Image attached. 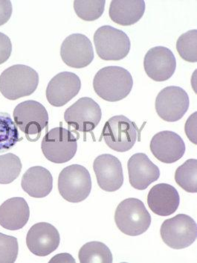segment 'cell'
<instances>
[{
    "instance_id": "1",
    "label": "cell",
    "mask_w": 197,
    "mask_h": 263,
    "mask_svg": "<svg viewBox=\"0 0 197 263\" xmlns=\"http://www.w3.org/2000/svg\"><path fill=\"white\" fill-rule=\"evenodd\" d=\"M133 87L131 73L123 67L110 66L95 74L93 88L99 97L110 102H119L128 97Z\"/></svg>"
},
{
    "instance_id": "2",
    "label": "cell",
    "mask_w": 197,
    "mask_h": 263,
    "mask_svg": "<svg viewBox=\"0 0 197 263\" xmlns=\"http://www.w3.org/2000/svg\"><path fill=\"white\" fill-rule=\"evenodd\" d=\"M38 84L39 75L37 71L23 64L11 66L0 76V92L9 100L29 97L35 92Z\"/></svg>"
},
{
    "instance_id": "3",
    "label": "cell",
    "mask_w": 197,
    "mask_h": 263,
    "mask_svg": "<svg viewBox=\"0 0 197 263\" xmlns=\"http://www.w3.org/2000/svg\"><path fill=\"white\" fill-rule=\"evenodd\" d=\"M115 221L117 228L124 234L137 236L149 229L151 224V216L141 200L130 198L117 205Z\"/></svg>"
},
{
    "instance_id": "4",
    "label": "cell",
    "mask_w": 197,
    "mask_h": 263,
    "mask_svg": "<svg viewBox=\"0 0 197 263\" xmlns=\"http://www.w3.org/2000/svg\"><path fill=\"white\" fill-rule=\"evenodd\" d=\"M13 117L16 126L31 142L37 141L49 124V114L46 107L37 101L21 102L15 107Z\"/></svg>"
},
{
    "instance_id": "5",
    "label": "cell",
    "mask_w": 197,
    "mask_h": 263,
    "mask_svg": "<svg viewBox=\"0 0 197 263\" xmlns=\"http://www.w3.org/2000/svg\"><path fill=\"white\" fill-rule=\"evenodd\" d=\"M58 190L61 196L71 203H80L87 199L92 190L90 173L81 165L66 167L60 173Z\"/></svg>"
},
{
    "instance_id": "6",
    "label": "cell",
    "mask_w": 197,
    "mask_h": 263,
    "mask_svg": "<svg viewBox=\"0 0 197 263\" xmlns=\"http://www.w3.org/2000/svg\"><path fill=\"white\" fill-rule=\"evenodd\" d=\"M77 139L71 130L57 127L46 134L41 143L45 158L63 164L72 160L77 151Z\"/></svg>"
},
{
    "instance_id": "7",
    "label": "cell",
    "mask_w": 197,
    "mask_h": 263,
    "mask_svg": "<svg viewBox=\"0 0 197 263\" xmlns=\"http://www.w3.org/2000/svg\"><path fill=\"white\" fill-rule=\"evenodd\" d=\"M96 52L104 61H120L127 57L131 42L124 31L110 26L98 28L94 34Z\"/></svg>"
},
{
    "instance_id": "8",
    "label": "cell",
    "mask_w": 197,
    "mask_h": 263,
    "mask_svg": "<svg viewBox=\"0 0 197 263\" xmlns=\"http://www.w3.org/2000/svg\"><path fill=\"white\" fill-rule=\"evenodd\" d=\"M139 135V128L135 122L124 115L111 117L104 125L102 134L107 146L117 152L131 149Z\"/></svg>"
},
{
    "instance_id": "9",
    "label": "cell",
    "mask_w": 197,
    "mask_h": 263,
    "mask_svg": "<svg viewBox=\"0 0 197 263\" xmlns=\"http://www.w3.org/2000/svg\"><path fill=\"white\" fill-rule=\"evenodd\" d=\"M162 240L173 249L190 247L197 237L196 221L185 214H178L165 220L160 229Z\"/></svg>"
},
{
    "instance_id": "10",
    "label": "cell",
    "mask_w": 197,
    "mask_h": 263,
    "mask_svg": "<svg viewBox=\"0 0 197 263\" xmlns=\"http://www.w3.org/2000/svg\"><path fill=\"white\" fill-rule=\"evenodd\" d=\"M100 105L89 97H83L71 105L64 113L69 127L79 132H92L102 120Z\"/></svg>"
},
{
    "instance_id": "11",
    "label": "cell",
    "mask_w": 197,
    "mask_h": 263,
    "mask_svg": "<svg viewBox=\"0 0 197 263\" xmlns=\"http://www.w3.org/2000/svg\"><path fill=\"white\" fill-rule=\"evenodd\" d=\"M190 99L182 87L170 86L162 89L155 99V110L159 117L168 122L181 120L189 108Z\"/></svg>"
},
{
    "instance_id": "12",
    "label": "cell",
    "mask_w": 197,
    "mask_h": 263,
    "mask_svg": "<svg viewBox=\"0 0 197 263\" xmlns=\"http://www.w3.org/2000/svg\"><path fill=\"white\" fill-rule=\"evenodd\" d=\"M61 56L68 67L75 69L88 67L95 58L92 42L83 34L68 36L61 45Z\"/></svg>"
},
{
    "instance_id": "13",
    "label": "cell",
    "mask_w": 197,
    "mask_h": 263,
    "mask_svg": "<svg viewBox=\"0 0 197 263\" xmlns=\"http://www.w3.org/2000/svg\"><path fill=\"white\" fill-rule=\"evenodd\" d=\"M144 68L149 78L155 82H165L173 76L176 68L174 54L165 46H155L145 54Z\"/></svg>"
},
{
    "instance_id": "14",
    "label": "cell",
    "mask_w": 197,
    "mask_h": 263,
    "mask_svg": "<svg viewBox=\"0 0 197 263\" xmlns=\"http://www.w3.org/2000/svg\"><path fill=\"white\" fill-rule=\"evenodd\" d=\"M79 76L71 72H60L51 79L46 88V99L54 107H63L80 92Z\"/></svg>"
},
{
    "instance_id": "15",
    "label": "cell",
    "mask_w": 197,
    "mask_h": 263,
    "mask_svg": "<svg viewBox=\"0 0 197 263\" xmlns=\"http://www.w3.org/2000/svg\"><path fill=\"white\" fill-rule=\"evenodd\" d=\"M93 170L97 184L104 191L112 193L123 185V168L116 157L110 154L99 155L94 161Z\"/></svg>"
},
{
    "instance_id": "16",
    "label": "cell",
    "mask_w": 197,
    "mask_h": 263,
    "mask_svg": "<svg viewBox=\"0 0 197 263\" xmlns=\"http://www.w3.org/2000/svg\"><path fill=\"white\" fill-rule=\"evenodd\" d=\"M61 236L55 227L47 222H40L30 228L26 236V245L34 255L46 256L59 247Z\"/></svg>"
},
{
    "instance_id": "17",
    "label": "cell",
    "mask_w": 197,
    "mask_h": 263,
    "mask_svg": "<svg viewBox=\"0 0 197 263\" xmlns=\"http://www.w3.org/2000/svg\"><path fill=\"white\" fill-rule=\"evenodd\" d=\"M150 151L157 160L167 164L180 160L185 153V144L180 135L170 130L159 132L150 142Z\"/></svg>"
},
{
    "instance_id": "18",
    "label": "cell",
    "mask_w": 197,
    "mask_h": 263,
    "mask_svg": "<svg viewBox=\"0 0 197 263\" xmlns=\"http://www.w3.org/2000/svg\"><path fill=\"white\" fill-rule=\"evenodd\" d=\"M129 180L134 189L146 190L160 177V170L147 155L137 153L132 155L127 162Z\"/></svg>"
},
{
    "instance_id": "19",
    "label": "cell",
    "mask_w": 197,
    "mask_h": 263,
    "mask_svg": "<svg viewBox=\"0 0 197 263\" xmlns=\"http://www.w3.org/2000/svg\"><path fill=\"white\" fill-rule=\"evenodd\" d=\"M180 197L174 186L159 183L149 192L147 204L151 211L160 216L173 214L179 208Z\"/></svg>"
},
{
    "instance_id": "20",
    "label": "cell",
    "mask_w": 197,
    "mask_h": 263,
    "mask_svg": "<svg viewBox=\"0 0 197 263\" xmlns=\"http://www.w3.org/2000/svg\"><path fill=\"white\" fill-rule=\"evenodd\" d=\"M29 217V205L21 197L9 198L0 206V226L5 229H22L27 224Z\"/></svg>"
},
{
    "instance_id": "21",
    "label": "cell",
    "mask_w": 197,
    "mask_h": 263,
    "mask_svg": "<svg viewBox=\"0 0 197 263\" xmlns=\"http://www.w3.org/2000/svg\"><path fill=\"white\" fill-rule=\"evenodd\" d=\"M21 186L24 192L32 198H45L49 196L52 190V175L44 167H31L23 175Z\"/></svg>"
},
{
    "instance_id": "22",
    "label": "cell",
    "mask_w": 197,
    "mask_h": 263,
    "mask_svg": "<svg viewBox=\"0 0 197 263\" xmlns=\"http://www.w3.org/2000/svg\"><path fill=\"white\" fill-rule=\"evenodd\" d=\"M143 0H113L111 2L109 15L114 23L122 26L139 22L145 12Z\"/></svg>"
},
{
    "instance_id": "23",
    "label": "cell",
    "mask_w": 197,
    "mask_h": 263,
    "mask_svg": "<svg viewBox=\"0 0 197 263\" xmlns=\"http://www.w3.org/2000/svg\"><path fill=\"white\" fill-rule=\"evenodd\" d=\"M81 263H112L110 248L101 241H90L81 247L78 254Z\"/></svg>"
},
{
    "instance_id": "24",
    "label": "cell",
    "mask_w": 197,
    "mask_h": 263,
    "mask_svg": "<svg viewBox=\"0 0 197 263\" xmlns=\"http://www.w3.org/2000/svg\"><path fill=\"white\" fill-rule=\"evenodd\" d=\"M197 160L189 159L180 165L175 173L177 184L187 193H197Z\"/></svg>"
},
{
    "instance_id": "25",
    "label": "cell",
    "mask_w": 197,
    "mask_h": 263,
    "mask_svg": "<svg viewBox=\"0 0 197 263\" xmlns=\"http://www.w3.org/2000/svg\"><path fill=\"white\" fill-rule=\"evenodd\" d=\"M19 140L17 127L11 116L0 114V153L11 149Z\"/></svg>"
},
{
    "instance_id": "26",
    "label": "cell",
    "mask_w": 197,
    "mask_h": 263,
    "mask_svg": "<svg viewBox=\"0 0 197 263\" xmlns=\"http://www.w3.org/2000/svg\"><path fill=\"white\" fill-rule=\"evenodd\" d=\"M23 165L19 157L12 153L0 155V184H9L19 177Z\"/></svg>"
},
{
    "instance_id": "27",
    "label": "cell",
    "mask_w": 197,
    "mask_h": 263,
    "mask_svg": "<svg viewBox=\"0 0 197 263\" xmlns=\"http://www.w3.org/2000/svg\"><path fill=\"white\" fill-rule=\"evenodd\" d=\"M105 0H75L74 9L76 14L85 21H95L104 14Z\"/></svg>"
},
{
    "instance_id": "28",
    "label": "cell",
    "mask_w": 197,
    "mask_h": 263,
    "mask_svg": "<svg viewBox=\"0 0 197 263\" xmlns=\"http://www.w3.org/2000/svg\"><path fill=\"white\" fill-rule=\"evenodd\" d=\"M176 49L183 60L197 62V30H190L182 34L176 42Z\"/></svg>"
},
{
    "instance_id": "29",
    "label": "cell",
    "mask_w": 197,
    "mask_h": 263,
    "mask_svg": "<svg viewBox=\"0 0 197 263\" xmlns=\"http://www.w3.org/2000/svg\"><path fill=\"white\" fill-rule=\"evenodd\" d=\"M19 244L17 239L0 233V263H14L17 259Z\"/></svg>"
},
{
    "instance_id": "30",
    "label": "cell",
    "mask_w": 197,
    "mask_h": 263,
    "mask_svg": "<svg viewBox=\"0 0 197 263\" xmlns=\"http://www.w3.org/2000/svg\"><path fill=\"white\" fill-rule=\"evenodd\" d=\"M12 43L4 33L0 32V64H4L11 57Z\"/></svg>"
},
{
    "instance_id": "31",
    "label": "cell",
    "mask_w": 197,
    "mask_h": 263,
    "mask_svg": "<svg viewBox=\"0 0 197 263\" xmlns=\"http://www.w3.org/2000/svg\"><path fill=\"white\" fill-rule=\"evenodd\" d=\"M196 112L192 114L187 120L185 130L188 139L195 145H196Z\"/></svg>"
},
{
    "instance_id": "32",
    "label": "cell",
    "mask_w": 197,
    "mask_h": 263,
    "mask_svg": "<svg viewBox=\"0 0 197 263\" xmlns=\"http://www.w3.org/2000/svg\"><path fill=\"white\" fill-rule=\"evenodd\" d=\"M12 3L9 0H0V26L9 21L12 15Z\"/></svg>"
},
{
    "instance_id": "33",
    "label": "cell",
    "mask_w": 197,
    "mask_h": 263,
    "mask_svg": "<svg viewBox=\"0 0 197 263\" xmlns=\"http://www.w3.org/2000/svg\"><path fill=\"white\" fill-rule=\"evenodd\" d=\"M75 262L72 256L69 254H57L49 261V262Z\"/></svg>"
}]
</instances>
